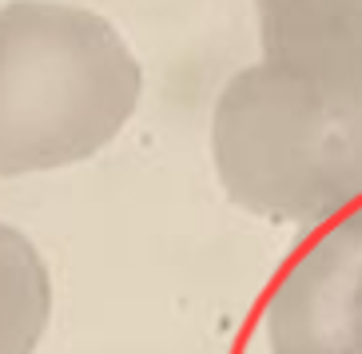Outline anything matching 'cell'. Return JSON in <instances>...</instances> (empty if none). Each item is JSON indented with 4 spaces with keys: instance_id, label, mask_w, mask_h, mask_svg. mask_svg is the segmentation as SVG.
<instances>
[{
    "instance_id": "obj_2",
    "label": "cell",
    "mask_w": 362,
    "mask_h": 354,
    "mask_svg": "<svg viewBox=\"0 0 362 354\" xmlns=\"http://www.w3.org/2000/svg\"><path fill=\"white\" fill-rule=\"evenodd\" d=\"M346 112L271 64L235 72L215 100L211 160L239 207L298 227L351 211Z\"/></svg>"
},
{
    "instance_id": "obj_5",
    "label": "cell",
    "mask_w": 362,
    "mask_h": 354,
    "mask_svg": "<svg viewBox=\"0 0 362 354\" xmlns=\"http://www.w3.org/2000/svg\"><path fill=\"white\" fill-rule=\"evenodd\" d=\"M52 319V279L33 239L0 223V354H33Z\"/></svg>"
},
{
    "instance_id": "obj_1",
    "label": "cell",
    "mask_w": 362,
    "mask_h": 354,
    "mask_svg": "<svg viewBox=\"0 0 362 354\" xmlns=\"http://www.w3.org/2000/svg\"><path fill=\"white\" fill-rule=\"evenodd\" d=\"M144 92L116 24L76 4H0V175H33L96 155Z\"/></svg>"
},
{
    "instance_id": "obj_4",
    "label": "cell",
    "mask_w": 362,
    "mask_h": 354,
    "mask_svg": "<svg viewBox=\"0 0 362 354\" xmlns=\"http://www.w3.org/2000/svg\"><path fill=\"white\" fill-rule=\"evenodd\" d=\"M263 64L334 107L362 104V0H255Z\"/></svg>"
},
{
    "instance_id": "obj_3",
    "label": "cell",
    "mask_w": 362,
    "mask_h": 354,
    "mask_svg": "<svg viewBox=\"0 0 362 354\" xmlns=\"http://www.w3.org/2000/svg\"><path fill=\"white\" fill-rule=\"evenodd\" d=\"M271 354H362V203L330 219L267 302Z\"/></svg>"
},
{
    "instance_id": "obj_6",
    "label": "cell",
    "mask_w": 362,
    "mask_h": 354,
    "mask_svg": "<svg viewBox=\"0 0 362 354\" xmlns=\"http://www.w3.org/2000/svg\"><path fill=\"white\" fill-rule=\"evenodd\" d=\"M346 183L351 199L362 203V104L346 112Z\"/></svg>"
}]
</instances>
